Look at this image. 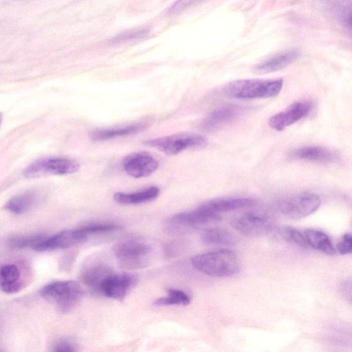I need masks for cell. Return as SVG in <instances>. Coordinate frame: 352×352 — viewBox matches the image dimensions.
Wrapping results in <instances>:
<instances>
[{
  "label": "cell",
  "instance_id": "cell-1",
  "mask_svg": "<svg viewBox=\"0 0 352 352\" xmlns=\"http://www.w3.org/2000/svg\"><path fill=\"white\" fill-rule=\"evenodd\" d=\"M195 268L203 274L215 277H226L239 272L241 262L230 250H220L194 256L191 260Z\"/></svg>",
  "mask_w": 352,
  "mask_h": 352
},
{
  "label": "cell",
  "instance_id": "cell-2",
  "mask_svg": "<svg viewBox=\"0 0 352 352\" xmlns=\"http://www.w3.org/2000/svg\"><path fill=\"white\" fill-rule=\"evenodd\" d=\"M283 85L282 78L238 80L227 84L223 87V92L237 99L267 98L278 95Z\"/></svg>",
  "mask_w": 352,
  "mask_h": 352
},
{
  "label": "cell",
  "instance_id": "cell-3",
  "mask_svg": "<svg viewBox=\"0 0 352 352\" xmlns=\"http://www.w3.org/2000/svg\"><path fill=\"white\" fill-rule=\"evenodd\" d=\"M41 294L54 302L60 311L68 312L81 300L83 289L74 280H58L45 285Z\"/></svg>",
  "mask_w": 352,
  "mask_h": 352
},
{
  "label": "cell",
  "instance_id": "cell-4",
  "mask_svg": "<svg viewBox=\"0 0 352 352\" xmlns=\"http://www.w3.org/2000/svg\"><path fill=\"white\" fill-rule=\"evenodd\" d=\"M220 220L219 214L201 205L192 211L172 216L164 223V230L168 234L179 235L189 229L202 228Z\"/></svg>",
  "mask_w": 352,
  "mask_h": 352
},
{
  "label": "cell",
  "instance_id": "cell-5",
  "mask_svg": "<svg viewBox=\"0 0 352 352\" xmlns=\"http://www.w3.org/2000/svg\"><path fill=\"white\" fill-rule=\"evenodd\" d=\"M205 137L193 133H179L147 140L146 146L155 148L168 155H177L182 151L205 145Z\"/></svg>",
  "mask_w": 352,
  "mask_h": 352
},
{
  "label": "cell",
  "instance_id": "cell-6",
  "mask_svg": "<svg viewBox=\"0 0 352 352\" xmlns=\"http://www.w3.org/2000/svg\"><path fill=\"white\" fill-rule=\"evenodd\" d=\"M79 164L74 160L62 157H48L38 159L28 165L23 170L27 178L45 175H67L76 172Z\"/></svg>",
  "mask_w": 352,
  "mask_h": 352
},
{
  "label": "cell",
  "instance_id": "cell-7",
  "mask_svg": "<svg viewBox=\"0 0 352 352\" xmlns=\"http://www.w3.org/2000/svg\"><path fill=\"white\" fill-rule=\"evenodd\" d=\"M113 252L121 267L133 270L146 265L151 248L144 243L128 241L117 244Z\"/></svg>",
  "mask_w": 352,
  "mask_h": 352
},
{
  "label": "cell",
  "instance_id": "cell-8",
  "mask_svg": "<svg viewBox=\"0 0 352 352\" xmlns=\"http://www.w3.org/2000/svg\"><path fill=\"white\" fill-rule=\"evenodd\" d=\"M320 204L321 199L318 195L305 192L282 199L278 207L280 212L286 217L298 219L315 212Z\"/></svg>",
  "mask_w": 352,
  "mask_h": 352
},
{
  "label": "cell",
  "instance_id": "cell-9",
  "mask_svg": "<svg viewBox=\"0 0 352 352\" xmlns=\"http://www.w3.org/2000/svg\"><path fill=\"white\" fill-rule=\"evenodd\" d=\"M87 236L81 227L65 230L51 236H45L33 250L43 252L68 248L85 241Z\"/></svg>",
  "mask_w": 352,
  "mask_h": 352
},
{
  "label": "cell",
  "instance_id": "cell-10",
  "mask_svg": "<svg viewBox=\"0 0 352 352\" xmlns=\"http://www.w3.org/2000/svg\"><path fill=\"white\" fill-rule=\"evenodd\" d=\"M232 227L248 236H258L270 232L272 226L269 218L261 213L247 212L234 219Z\"/></svg>",
  "mask_w": 352,
  "mask_h": 352
},
{
  "label": "cell",
  "instance_id": "cell-11",
  "mask_svg": "<svg viewBox=\"0 0 352 352\" xmlns=\"http://www.w3.org/2000/svg\"><path fill=\"white\" fill-rule=\"evenodd\" d=\"M313 109L309 101H300L291 104L269 120L270 126L276 131H282L300 120L307 117Z\"/></svg>",
  "mask_w": 352,
  "mask_h": 352
},
{
  "label": "cell",
  "instance_id": "cell-12",
  "mask_svg": "<svg viewBox=\"0 0 352 352\" xmlns=\"http://www.w3.org/2000/svg\"><path fill=\"white\" fill-rule=\"evenodd\" d=\"M124 170L135 178L148 177L158 168L157 161L149 153L135 152L126 156L122 162Z\"/></svg>",
  "mask_w": 352,
  "mask_h": 352
},
{
  "label": "cell",
  "instance_id": "cell-13",
  "mask_svg": "<svg viewBox=\"0 0 352 352\" xmlns=\"http://www.w3.org/2000/svg\"><path fill=\"white\" fill-rule=\"evenodd\" d=\"M136 282L133 274L112 273L103 282L100 294L118 300H123Z\"/></svg>",
  "mask_w": 352,
  "mask_h": 352
},
{
  "label": "cell",
  "instance_id": "cell-14",
  "mask_svg": "<svg viewBox=\"0 0 352 352\" xmlns=\"http://www.w3.org/2000/svg\"><path fill=\"white\" fill-rule=\"evenodd\" d=\"M243 108L238 105L228 104L214 109L201 122V128L211 131L221 128L234 120L243 112Z\"/></svg>",
  "mask_w": 352,
  "mask_h": 352
},
{
  "label": "cell",
  "instance_id": "cell-15",
  "mask_svg": "<svg viewBox=\"0 0 352 352\" xmlns=\"http://www.w3.org/2000/svg\"><path fill=\"white\" fill-rule=\"evenodd\" d=\"M300 56L296 48L278 52L256 65L253 69L257 74H268L280 70L292 63Z\"/></svg>",
  "mask_w": 352,
  "mask_h": 352
},
{
  "label": "cell",
  "instance_id": "cell-16",
  "mask_svg": "<svg viewBox=\"0 0 352 352\" xmlns=\"http://www.w3.org/2000/svg\"><path fill=\"white\" fill-rule=\"evenodd\" d=\"M291 156L298 160L323 164L335 162L339 158L336 151L320 146H305L298 148L292 152Z\"/></svg>",
  "mask_w": 352,
  "mask_h": 352
},
{
  "label": "cell",
  "instance_id": "cell-17",
  "mask_svg": "<svg viewBox=\"0 0 352 352\" xmlns=\"http://www.w3.org/2000/svg\"><path fill=\"white\" fill-rule=\"evenodd\" d=\"M111 268L102 263H95L87 266L81 272L83 283L95 292L100 293L104 280L113 273Z\"/></svg>",
  "mask_w": 352,
  "mask_h": 352
},
{
  "label": "cell",
  "instance_id": "cell-18",
  "mask_svg": "<svg viewBox=\"0 0 352 352\" xmlns=\"http://www.w3.org/2000/svg\"><path fill=\"white\" fill-rule=\"evenodd\" d=\"M40 197L38 190H28L10 198L5 204L4 208L15 214H23L37 204Z\"/></svg>",
  "mask_w": 352,
  "mask_h": 352
},
{
  "label": "cell",
  "instance_id": "cell-19",
  "mask_svg": "<svg viewBox=\"0 0 352 352\" xmlns=\"http://www.w3.org/2000/svg\"><path fill=\"white\" fill-rule=\"evenodd\" d=\"M145 126L141 123L131 124L123 126L97 129L90 131L89 135L94 141H105L118 137L138 133L143 131Z\"/></svg>",
  "mask_w": 352,
  "mask_h": 352
},
{
  "label": "cell",
  "instance_id": "cell-20",
  "mask_svg": "<svg viewBox=\"0 0 352 352\" xmlns=\"http://www.w3.org/2000/svg\"><path fill=\"white\" fill-rule=\"evenodd\" d=\"M254 201L249 198H219L208 201L201 205L206 208L219 214V212L250 207Z\"/></svg>",
  "mask_w": 352,
  "mask_h": 352
},
{
  "label": "cell",
  "instance_id": "cell-21",
  "mask_svg": "<svg viewBox=\"0 0 352 352\" xmlns=\"http://www.w3.org/2000/svg\"><path fill=\"white\" fill-rule=\"evenodd\" d=\"M160 194V189L151 186L140 191L131 193L116 192L114 199L121 204L131 205L148 202L155 199Z\"/></svg>",
  "mask_w": 352,
  "mask_h": 352
},
{
  "label": "cell",
  "instance_id": "cell-22",
  "mask_svg": "<svg viewBox=\"0 0 352 352\" xmlns=\"http://www.w3.org/2000/svg\"><path fill=\"white\" fill-rule=\"evenodd\" d=\"M327 10L351 30V0H323Z\"/></svg>",
  "mask_w": 352,
  "mask_h": 352
},
{
  "label": "cell",
  "instance_id": "cell-23",
  "mask_svg": "<svg viewBox=\"0 0 352 352\" xmlns=\"http://www.w3.org/2000/svg\"><path fill=\"white\" fill-rule=\"evenodd\" d=\"M305 236L309 247L329 255L336 254V249L329 237L324 232L308 229L305 231Z\"/></svg>",
  "mask_w": 352,
  "mask_h": 352
},
{
  "label": "cell",
  "instance_id": "cell-24",
  "mask_svg": "<svg viewBox=\"0 0 352 352\" xmlns=\"http://www.w3.org/2000/svg\"><path fill=\"white\" fill-rule=\"evenodd\" d=\"M202 241L208 245H232L236 241L228 231L221 228L206 230L201 236Z\"/></svg>",
  "mask_w": 352,
  "mask_h": 352
},
{
  "label": "cell",
  "instance_id": "cell-25",
  "mask_svg": "<svg viewBox=\"0 0 352 352\" xmlns=\"http://www.w3.org/2000/svg\"><path fill=\"white\" fill-rule=\"evenodd\" d=\"M167 293L166 296L157 299L154 304L157 306L186 305L190 302L189 296L184 291L177 289H168Z\"/></svg>",
  "mask_w": 352,
  "mask_h": 352
},
{
  "label": "cell",
  "instance_id": "cell-26",
  "mask_svg": "<svg viewBox=\"0 0 352 352\" xmlns=\"http://www.w3.org/2000/svg\"><path fill=\"white\" fill-rule=\"evenodd\" d=\"M44 237V235L40 234L14 236L10 239L8 243L10 247L13 248L22 249L31 248L33 249Z\"/></svg>",
  "mask_w": 352,
  "mask_h": 352
},
{
  "label": "cell",
  "instance_id": "cell-27",
  "mask_svg": "<svg viewBox=\"0 0 352 352\" xmlns=\"http://www.w3.org/2000/svg\"><path fill=\"white\" fill-rule=\"evenodd\" d=\"M148 33V30L144 28L131 29L117 34L112 40L113 43H126L139 40Z\"/></svg>",
  "mask_w": 352,
  "mask_h": 352
},
{
  "label": "cell",
  "instance_id": "cell-28",
  "mask_svg": "<svg viewBox=\"0 0 352 352\" xmlns=\"http://www.w3.org/2000/svg\"><path fill=\"white\" fill-rule=\"evenodd\" d=\"M282 237L289 242H292L302 248H309L305 236L298 230L292 228H285L281 230Z\"/></svg>",
  "mask_w": 352,
  "mask_h": 352
},
{
  "label": "cell",
  "instance_id": "cell-29",
  "mask_svg": "<svg viewBox=\"0 0 352 352\" xmlns=\"http://www.w3.org/2000/svg\"><path fill=\"white\" fill-rule=\"evenodd\" d=\"M20 272L17 267L12 264L0 266V283L3 282L18 281Z\"/></svg>",
  "mask_w": 352,
  "mask_h": 352
},
{
  "label": "cell",
  "instance_id": "cell-30",
  "mask_svg": "<svg viewBox=\"0 0 352 352\" xmlns=\"http://www.w3.org/2000/svg\"><path fill=\"white\" fill-rule=\"evenodd\" d=\"M87 236L94 234L106 233L119 230L120 227L113 224L95 223L81 227Z\"/></svg>",
  "mask_w": 352,
  "mask_h": 352
},
{
  "label": "cell",
  "instance_id": "cell-31",
  "mask_svg": "<svg viewBox=\"0 0 352 352\" xmlns=\"http://www.w3.org/2000/svg\"><path fill=\"white\" fill-rule=\"evenodd\" d=\"M336 249L341 254H348L352 250V238L350 233L344 234L337 243Z\"/></svg>",
  "mask_w": 352,
  "mask_h": 352
},
{
  "label": "cell",
  "instance_id": "cell-32",
  "mask_svg": "<svg viewBox=\"0 0 352 352\" xmlns=\"http://www.w3.org/2000/svg\"><path fill=\"white\" fill-rule=\"evenodd\" d=\"M202 1L203 0H177L171 6L169 11L171 13H178Z\"/></svg>",
  "mask_w": 352,
  "mask_h": 352
},
{
  "label": "cell",
  "instance_id": "cell-33",
  "mask_svg": "<svg viewBox=\"0 0 352 352\" xmlns=\"http://www.w3.org/2000/svg\"><path fill=\"white\" fill-rule=\"evenodd\" d=\"M1 289L8 294H13L19 292L21 288V284L18 281L3 282L0 283Z\"/></svg>",
  "mask_w": 352,
  "mask_h": 352
},
{
  "label": "cell",
  "instance_id": "cell-34",
  "mask_svg": "<svg viewBox=\"0 0 352 352\" xmlns=\"http://www.w3.org/2000/svg\"><path fill=\"white\" fill-rule=\"evenodd\" d=\"M56 352H72L76 351L75 346L70 342L63 341L57 343L53 349Z\"/></svg>",
  "mask_w": 352,
  "mask_h": 352
},
{
  "label": "cell",
  "instance_id": "cell-35",
  "mask_svg": "<svg viewBox=\"0 0 352 352\" xmlns=\"http://www.w3.org/2000/svg\"><path fill=\"white\" fill-rule=\"evenodd\" d=\"M342 292L344 294L346 298H349V300H351V281L345 282L342 285Z\"/></svg>",
  "mask_w": 352,
  "mask_h": 352
},
{
  "label": "cell",
  "instance_id": "cell-36",
  "mask_svg": "<svg viewBox=\"0 0 352 352\" xmlns=\"http://www.w3.org/2000/svg\"><path fill=\"white\" fill-rule=\"evenodd\" d=\"M2 120H3V116H2V113L0 112V126H1V124L2 122Z\"/></svg>",
  "mask_w": 352,
  "mask_h": 352
}]
</instances>
